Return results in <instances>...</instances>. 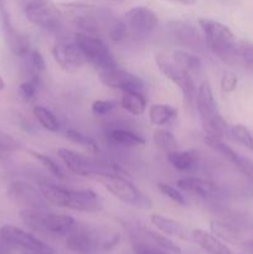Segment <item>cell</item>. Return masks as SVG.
Masks as SVG:
<instances>
[{
    "instance_id": "6da1fadb",
    "label": "cell",
    "mask_w": 253,
    "mask_h": 254,
    "mask_svg": "<svg viewBox=\"0 0 253 254\" xmlns=\"http://www.w3.org/2000/svg\"><path fill=\"white\" fill-rule=\"evenodd\" d=\"M196 108L205 134L222 139L228 134V124L218 111L217 102L207 81H203L196 92Z\"/></svg>"
},
{
    "instance_id": "7a4b0ae2",
    "label": "cell",
    "mask_w": 253,
    "mask_h": 254,
    "mask_svg": "<svg viewBox=\"0 0 253 254\" xmlns=\"http://www.w3.org/2000/svg\"><path fill=\"white\" fill-rule=\"evenodd\" d=\"M198 25L202 30L208 49L223 61L235 64L238 41L230 27L207 17L198 20Z\"/></svg>"
},
{
    "instance_id": "3957f363",
    "label": "cell",
    "mask_w": 253,
    "mask_h": 254,
    "mask_svg": "<svg viewBox=\"0 0 253 254\" xmlns=\"http://www.w3.org/2000/svg\"><path fill=\"white\" fill-rule=\"evenodd\" d=\"M20 218L25 226L35 232L52 236H67L76 226L72 216L64 213L49 212L46 208L39 210H21Z\"/></svg>"
},
{
    "instance_id": "277c9868",
    "label": "cell",
    "mask_w": 253,
    "mask_h": 254,
    "mask_svg": "<svg viewBox=\"0 0 253 254\" xmlns=\"http://www.w3.org/2000/svg\"><path fill=\"white\" fill-rule=\"evenodd\" d=\"M92 178L101 183L114 197L126 205L141 208V210H149L153 207V202L150 198L144 195L129 179L121 174L102 171V173L94 174Z\"/></svg>"
},
{
    "instance_id": "5b68a950",
    "label": "cell",
    "mask_w": 253,
    "mask_h": 254,
    "mask_svg": "<svg viewBox=\"0 0 253 254\" xmlns=\"http://www.w3.org/2000/svg\"><path fill=\"white\" fill-rule=\"evenodd\" d=\"M74 42L81 49V51L83 52L87 62L93 64L97 71L118 66L106 42L99 39V37H97V35L77 31L76 35H74Z\"/></svg>"
},
{
    "instance_id": "8992f818",
    "label": "cell",
    "mask_w": 253,
    "mask_h": 254,
    "mask_svg": "<svg viewBox=\"0 0 253 254\" xmlns=\"http://www.w3.org/2000/svg\"><path fill=\"white\" fill-rule=\"evenodd\" d=\"M26 19L35 26L54 31L62 24L63 15L51 0H24Z\"/></svg>"
},
{
    "instance_id": "52a82bcc",
    "label": "cell",
    "mask_w": 253,
    "mask_h": 254,
    "mask_svg": "<svg viewBox=\"0 0 253 254\" xmlns=\"http://www.w3.org/2000/svg\"><path fill=\"white\" fill-rule=\"evenodd\" d=\"M155 62L159 71L168 79H170L183 93L184 98L189 104L196 101V87L190 72L181 68L173 60V57L166 54L155 55Z\"/></svg>"
},
{
    "instance_id": "ba28073f",
    "label": "cell",
    "mask_w": 253,
    "mask_h": 254,
    "mask_svg": "<svg viewBox=\"0 0 253 254\" xmlns=\"http://www.w3.org/2000/svg\"><path fill=\"white\" fill-rule=\"evenodd\" d=\"M124 22L128 34L135 40L148 39L158 29L159 19L154 10L148 6H134L126 12Z\"/></svg>"
},
{
    "instance_id": "9c48e42d",
    "label": "cell",
    "mask_w": 253,
    "mask_h": 254,
    "mask_svg": "<svg viewBox=\"0 0 253 254\" xmlns=\"http://www.w3.org/2000/svg\"><path fill=\"white\" fill-rule=\"evenodd\" d=\"M9 198L21 210H37V208H46L47 201L40 191L39 186L22 180H16L10 184L7 190Z\"/></svg>"
},
{
    "instance_id": "30bf717a",
    "label": "cell",
    "mask_w": 253,
    "mask_h": 254,
    "mask_svg": "<svg viewBox=\"0 0 253 254\" xmlns=\"http://www.w3.org/2000/svg\"><path fill=\"white\" fill-rule=\"evenodd\" d=\"M57 155L61 159L62 163L66 165L69 171L84 178H92L94 174L102 173V171H109L107 165L99 163L96 159L89 158L81 153L71 150L67 148H60L57 150ZM111 173V171H109Z\"/></svg>"
},
{
    "instance_id": "8fae6325",
    "label": "cell",
    "mask_w": 253,
    "mask_h": 254,
    "mask_svg": "<svg viewBox=\"0 0 253 254\" xmlns=\"http://www.w3.org/2000/svg\"><path fill=\"white\" fill-rule=\"evenodd\" d=\"M63 207L78 212L97 213L104 208V200L99 193L94 192L91 189H67Z\"/></svg>"
},
{
    "instance_id": "7c38bea8",
    "label": "cell",
    "mask_w": 253,
    "mask_h": 254,
    "mask_svg": "<svg viewBox=\"0 0 253 254\" xmlns=\"http://www.w3.org/2000/svg\"><path fill=\"white\" fill-rule=\"evenodd\" d=\"M98 78L106 87L119 91H139L144 88V82L140 77L118 66L98 71Z\"/></svg>"
},
{
    "instance_id": "4fadbf2b",
    "label": "cell",
    "mask_w": 253,
    "mask_h": 254,
    "mask_svg": "<svg viewBox=\"0 0 253 254\" xmlns=\"http://www.w3.org/2000/svg\"><path fill=\"white\" fill-rule=\"evenodd\" d=\"M52 56L62 69L74 72L87 64V59L73 41H59L52 47Z\"/></svg>"
},
{
    "instance_id": "5bb4252c",
    "label": "cell",
    "mask_w": 253,
    "mask_h": 254,
    "mask_svg": "<svg viewBox=\"0 0 253 254\" xmlns=\"http://www.w3.org/2000/svg\"><path fill=\"white\" fill-rule=\"evenodd\" d=\"M0 236L14 248H19L20 251L31 250H46L50 246L35 237L32 233L26 232L21 228L12 225H5L0 228Z\"/></svg>"
},
{
    "instance_id": "9a60e30c",
    "label": "cell",
    "mask_w": 253,
    "mask_h": 254,
    "mask_svg": "<svg viewBox=\"0 0 253 254\" xmlns=\"http://www.w3.org/2000/svg\"><path fill=\"white\" fill-rule=\"evenodd\" d=\"M168 30L179 45L192 50H201L205 46V40L201 37L198 31L190 22L173 20L168 22Z\"/></svg>"
},
{
    "instance_id": "2e32d148",
    "label": "cell",
    "mask_w": 253,
    "mask_h": 254,
    "mask_svg": "<svg viewBox=\"0 0 253 254\" xmlns=\"http://www.w3.org/2000/svg\"><path fill=\"white\" fill-rule=\"evenodd\" d=\"M66 247L78 254L91 253L97 247V237L88 228L74 226L66 236Z\"/></svg>"
},
{
    "instance_id": "e0dca14e",
    "label": "cell",
    "mask_w": 253,
    "mask_h": 254,
    "mask_svg": "<svg viewBox=\"0 0 253 254\" xmlns=\"http://www.w3.org/2000/svg\"><path fill=\"white\" fill-rule=\"evenodd\" d=\"M150 222L153 223L156 230H159L164 235L180 238V240L184 241L192 240L190 231L183 223L178 222L173 218L165 217V216L159 215V213H154V215L150 216Z\"/></svg>"
},
{
    "instance_id": "ac0fdd59",
    "label": "cell",
    "mask_w": 253,
    "mask_h": 254,
    "mask_svg": "<svg viewBox=\"0 0 253 254\" xmlns=\"http://www.w3.org/2000/svg\"><path fill=\"white\" fill-rule=\"evenodd\" d=\"M4 29L5 36L9 50L17 57H24L27 52L31 50L30 39L26 34L19 31L10 24L7 16L4 17Z\"/></svg>"
},
{
    "instance_id": "d6986e66",
    "label": "cell",
    "mask_w": 253,
    "mask_h": 254,
    "mask_svg": "<svg viewBox=\"0 0 253 254\" xmlns=\"http://www.w3.org/2000/svg\"><path fill=\"white\" fill-rule=\"evenodd\" d=\"M178 188L188 193H193L200 197H210L218 191L217 184L202 178H183L178 180Z\"/></svg>"
},
{
    "instance_id": "ffe728a7",
    "label": "cell",
    "mask_w": 253,
    "mask_h": 254,
    "mask_svg": "<svg viewBox=\"0 0 253 254\" xmlns=\"http://www.w3.org/2000/svg\"><path fill=\"white\" fill-rule=\"evenodd\" d=\"M106 140L114 146L128 149L145 145V139L143 136L124 128L108 129L106 131Z\"/></svg>"
},
{
    "instance_id": "44dd1931",
    "label": "cell",
    "mask_w": 253,
    "mask_h": 254,
    "mask_svg": "<svg viewBox=\"0 0 253 254\" xmlns=\"http://www.w3.org/2000/svg\"><path fill=\"white\" fill-rule=\"evenodd\" d=\"M193 242L208 254H232L230 248L221 242L213 233L202 230H193L191 232Z\"/></svg>"
},
{
    "instance_id": "7402d4cb",
    "label": "cell",
    "mask_w": 253,
    "mask_h": 254,
    "mask_svg": "<svg viewBox=\"0 0 253 254\" xmlns=\"http://www.w3.org/2000/svg\"><path fill=\"white\" fill-rule=\"evenodd\" d=\"M168 161L176 170L189 171L196 166L198 155L195 150H176L168 153Z\"/></svg>"
},
{
    "instance_id": "603a6c76",
    "label": "cell",
    "mask_w": 253,
    "mask_h": 254,
    "mask_svg": "<svg viewBox=\"0 0 253 254\" xmlns=\"http://www.w3.org/2000/svg\"><path fill=\"white\" fill-rule=\"evenodd\" d=\"M121 106L131 116H141L146 109V99L139 91H123Z\"/></svg>"
},
{
    "instance_id": "cb8c5ba5",
    "label": "cell",
    "mask_w": 253,
    "mask_h": 254,
    "mask_svg": "<svg viewBox=\"0 0 253 254\" xmlns=\"http://www.w3.org/2000/svg\"><path fill=\"white\" fill-rule=\"evenodd\" d=\"M178 117V109L170 104H153L149 109V119L155 127H164Z\"/></svg>"
},
{
    "instance_id": "d4e9b609",
    "label": "cell",
    "mask_w": 253,
    "mask_h": 254,
    "mask_svg": "<svg viewBox=\"0 0 253 254\" xmlns=\"http://www.w3.org/2000/svg\"><path fill=\"white\" fill-rule=\"evenodd\" d=\"M174 61L184 68L185 71L190 72H198L202 67V62L198 56H196L195 54H192L191 51H186V50H175V51L171 54Z\"/></svg>"
},
{
    "instance_id": "484cf974",
    "label": "cell",
    "mask_w": 253,
    "mask_h": 254,
    "mask_svg": "<svg viewBox=\"0 0 253 254\" xmlns=\"http://www.w3.org/2000/svg\"><path fill=\"white\" fill-rule=\"evenodd\" d=\"M153 141L154 145L159 150H163L165 153H171L179 149V141L176 140L175 135L166 129L156 128L153 131Z\"/></svg>"
},
{
    "instance_id": "4316f807",
    "label": "cell",
    "mask_w": 253,
    "mask_h": 254,
    "mask_svg": "<svg viewBox=\"0 0 253 254\" xmlns=\"http://www.w3.org/2000/svg\"><path fill=\"white\" fill-rule=\"evenodd\" d=\"M32 113L34 117L36 118V121L39 122L40 126L42 127L46 130L51 131V133H56L60 129V122L57 119V117L50 111L49 108L44 106H36L32 109Z\"/></svg>"
},
{
    "instance_id": "83f0119b",
    "label": "cell",
    "mask_w": 253,
    "mask_h": 254,
    "mask_svg": "<svg viewBox=\"0 0 253 254\" xmlns=\"http://www.w3.org/2000/svg\"><path fill=\"white\" fill-rule=\"evenodd\" d=\"M22 59L25 61V67L31 77H39V74L45 71L46 64L39 50L31 49Z\"/></svg>"
},
{
    "instance_id": "f1b7e54d",
    "label": "cell",
    "mask_w": 253,
    "mask_h": 254,
    "mask_svg": "<svg viewBox=\"0 0 253 254\" xmlns=\"http://www.w3.org/2000/svg\"><path fill=\"white\" fill-rule=\"evenodd\" d=\"M203 141H205L206 144H207V146L210 149H212L213 151H216L217 154H220V155H222L223 158L227 159L230 163H235L236 158H237L238 153H236L235 150H233L231 146H228L227 144L223 143L222 139L220 138H216V136H211V135H207V134H205V136H203Z\"/></svg>"
},
{
    "instance_id": "f546056e",
    "label": "cell",
    "mask_w": 253,
    "mask_h": 254,
    "mask_svg": "<svg viewBox=\"0 0 253 254\" xmlns=\"http://www.w3.org/2000/svg\"><path fill=\"white\" fill-rule=\"evenodd\" d=\"M236 64L253 71V44L248 41H238L236 51Z\"/></svg>"
},
{
    "instance_id": "4dcf8cb0",
    "label": "cell",
    "mask_w": 253,
    "mask_h": 254,
    "mask_svg": "<svg viewBox=\"0 0 253 254\" xmlns=\"http://www.w3.org/2000/svg\"><path fill=\"white\" fill-rule=\"evenodd\" d=\"M145 235L148 236L156 246L163 248V250L166 251L169 254H181V248L179 247L176 243H174L170 238L166 237V235H161V233L151 230H146Z\"/></svg>"
},
{
    "instance_id": "1f68e13d",
    "label": "cell",
    "mask_w": 253,
    "mask_h": 254,
    "mask_svg": "<svg viewBox=\"0 0 253 254\" xmlns=\"http://www.w3.org/2000/svg\"><path fill=\"white\" fill-rule=\"evenodd\" d=\"M30 155L32 156L34 159H36L40 164H42L45 169L49 171L50 174H52L54 176H56L57 179H63L64 174L63 170L60 168L59 164L54 160V159L50 158L49 155H45V154L40 153V151H35V150H29Z\"/></svg>"
},
{
    "instance_id": "d6a6232c",
    "label": "cell",
    "mask_w": 253,
    "mask_h": 254,
    "mask_svg": "<svg viewBox=\"0 0 253 254\" xmlns=\"http://www.w3.org/2000/svg\"><path fill=\"white\" fill-rule=\"evenodd\" d=\"M210 230L216 237H220L222 240H227L230 242H236L238 238L237 231L232 227V226L223 223L221 221H212L210 223Z\"/></svg>"
},
{
    "instance_id": "836d02e7",
    "label": "cell",
    "mask_w": 253,
    "mask_h": 254,
    "mask_svg": "<svg viewBox=\"0 0 253 254\" xmlns=\"http://www.w3.org/2000/svg\"><path fill=\"white\" fill-rule=\"evenodd\" d=\"M231 134L237 143L246 146L250 150H253V134L247 127L243 124H235L231 128Z\"/></svg>"
},
{
    "instance_id": "e575fe53",
    "label": "cell",
    "mask_w": 253,
    "mask_h": 254,
    "mask_svg": "<svg viewBox=\"0 0 253 254\" xmlns=\"http://www.w3.org/2000/svg\"><path fill=\"white\" fill-rule=\"evenodd\" d=\"M39 77H31L19 86V96L24 102H32L37 94Z\"/></svg>"
},
{
    "instance_id": "d590c367",
    "label": "cell",
    "mask_w": 253,
    "mask_h": 254,
    "mask_svg": "<svg viewBox=\"0 0 253 254\" xmlns=\"http://www.w3.org/2000/svg\"><path fill=\"white\" fill-rule=\"evenodd\" d=\"M67 139L72 141L74 144H79V145H84L89 151L92 153H98V145H97L96 141L93 139L88 138L84 134H82L81 131L76 130V129H68L66 131Z\"/></svg>"
},
{
    "instance_id": "8d00e7d4",
    "label": "cell",
    "mask_w": 253,
    "mask_h": 254,
    "mask_svg": "<svg viewBox=\"0 0 253 254\" xmlns=\"http://www.w3.org/2000/svg\"><path fill=\"white\" fill-rule=\"evenodd\" d=\"M22 145L19 140L10 134L0 130V151L2 153H14L21 150Z\"/></svg>"
},
{
    "instance_id": "74e56055",
    "label": "cell",
    "mask_w": 253,
    "mask_h": 254,
    "mask_svg": "<svg viewBox=\"0 0 253 254\" xmlns=\"http://www.w3.org/2000/svg\"><path fill=\"white\" fill-rule=\"evenodd\" d=\"M158 186H159V190H160V192L163 193V195H165L166 197H169L170 200H173L174 202H176L178 205H181V206L186 205V198H185V196L181 193L180 189H176V188H174V186L169 185V184H164V183H160Z\"/></svg>"
},
{
    "instance_id": "f35d334b",
    "label": "cell",
    "mask_w": 253,
    "mask_h": 254,
    "mask_svg": "<svg viewBox=\"0 0 253 254\" xmlns=\"http://www.w3.org/2000/svg\"><path fill=\"white\" fill-rule=\"evenodd\" d=\"M118 103L116 101H104V99H98L94 101L92 104V112L94 116L104 117L111 114L114 109L117 108Z\"/></svg>"
},
{
    "instance_id": "ab89813d",
    "label": "cell",
    "mask_w": 253,
    "mask_h": 254,
    "mask_svg": "<svg viewBox=\"0 0 253 254\" xmlns=\"http://www.w3.org/2000/svg\"><path fill=\"white\" fill-rule=\"evenodd\" d=\"M233 165H235L236 168L248 179V180H251L253 183V160L238 154Z\"/></svg>"
},
{
    "instance_id": "60d3db41",
    "label": "cell",
    "mask_w": 253,
    "mask_h": 254,
    "mask_svg": "<svg viewBox=\"0 0 253 254\" xmlns=\"http://www.w3.org/2000/svg\"><path fill=\"white\" fill-rule=\"evenodd\" d=\"M133 251L135 254H169L163 248L156 246L155 243L136 242L133 245Z\"/></svg>"
},
{
    "instance_id": "b9f144b4",
    "label": "cell",
    "mask_w": 253,
    "mask_h": 254,
    "mask_svg": "<svg viewBox=\"0 0 253 254\" xmlns=\"http://www.w3.org/2000/svg\"><path fill=\"white\" fill-rule=\"evenodd\" d=\"M237 84H238V78L233 72L227 71L223 73L222 77H221L220 86H221V89H222L225 93H231V92L235 91V89L237 88Z\"/></svg>"
},
{
    "instance_id": "7bdbcfd3",
    "label": "cell",
    "mask_w": 253,
    "mask_h": 254,
    "mask_svg": "<svg viewBox=\"0 0 253 254\" xmlns=\"http://www.w3.org/2000/svg\"><path fill=\"white\" fill-rule=\"evenodd\" d=\"M12 248L14 247L0 236V254H11Z\"/></svg>"
},
{
    "instance_id": "ee69618b",
    "label": "cell",
    "mask_w": 253,
    "mask_h": 254,
    "mask_svg": "<svg viewBox=\"0 0 253 254\" xmlns=\"http://www.w3.org/2000/svg\"><path fill=\"white\" fill-rule=\"evenodd\" d=\"M118 241H119V235H114L113 237L109 238L108 241H106V242L102 245V247H103L104 250H111V248H113L114 246H117Z\"/></svg>"
},
{
    "instance_id": "f6af8a7d",
    "label": "cell",
    "mask_w": 253,
    "mask_h": 254,
    "mask_svg": "<svg viewBox=\"0 0 253 254\" xmlns=\"http://www.w3.org/2000/svg\"><path fill=\"white\" fill-rule=\"evenodd\" d=\"M21 254H55L54 250L51 247L46 250H31V251H20Z\"/></svg>"
},
{
    "instance_id": "bcb514c9",
    "label": "cell",
    "mask_w": 253,
    "mask_h": 254,
    "mask_svg": "<svg viewBox=\"0 0 253 254\" xmlns=\"http://www.w3.org/2000/svg\"><path fill=\"white\" fill-rule=\"evenodd\" d=\"M170 1L178 2V4H181V5H186V6L195 4V0H170Z\"/></svg>"
},
{
    "instance_id": "7dc6e473",
    "label": "cell",
    "mask_w": 253,
    "mask_h": 254,
    "mask_svg": "<svg viewBox=\"0 0 253 254\" xmlns=\"http://www.w3.org/2000/svg\"><path fill=\"white\" fill-rule=\"evenodd\" d=\"M4 88H5V82H4V79L0 77V92H1Z\"/></svg>"
},
{
    "instance_id": "c3c4849f",
    "label": "cell",
    "mask_w": 253,
    "mask_h": 254,
    "mask_svg": "<svg viewBox=\"0 0 253 254\" xmlns=\"http://www.w3.org/2000/svg\"><path fill=\"white\" fill-rule=\"evenodd\" d=\"M252 151H253V150H252Z\"/></svg>"
}]
</instances>
